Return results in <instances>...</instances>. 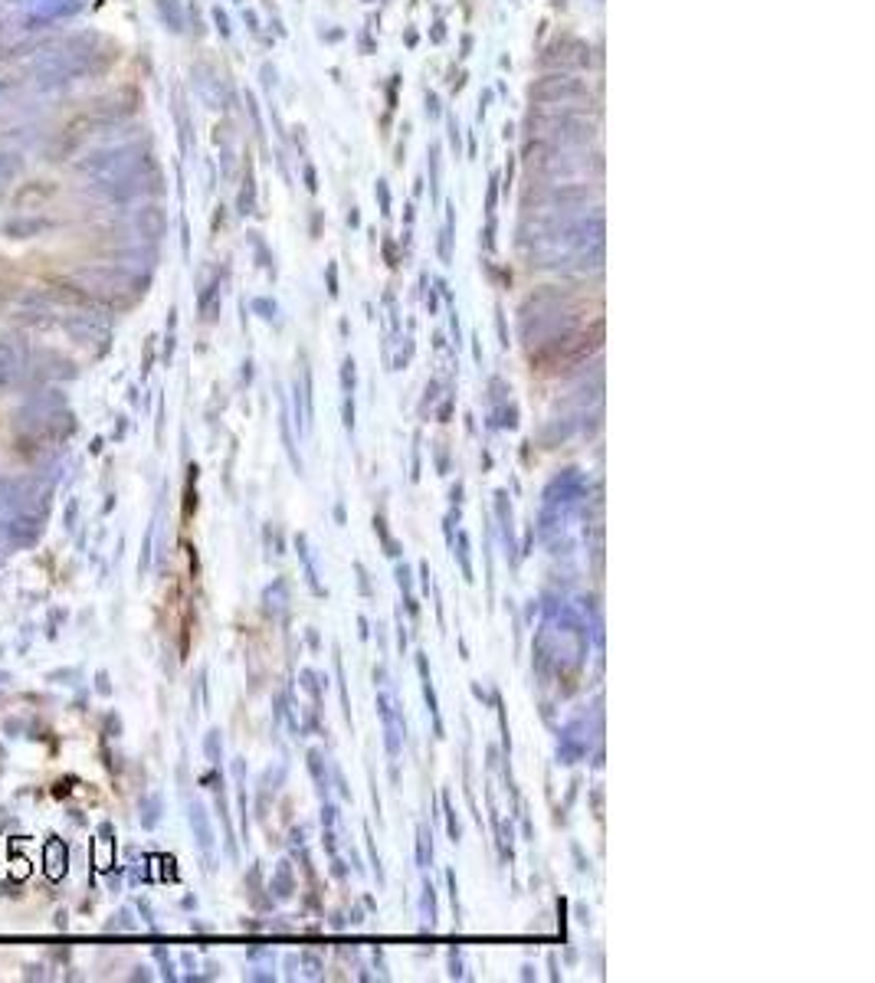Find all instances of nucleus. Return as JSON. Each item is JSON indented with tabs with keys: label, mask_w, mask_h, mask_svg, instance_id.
Returning a JSON list of instances; mask_svg holds the SVG:
<instances>
[{
	"label": "nucleus",
	"mask_w": 875,
	"mask_h": 983,
	"mask_svg": "<svg viewBox=\"0 0 875 983\" xmlns=\"http://www.w3.org/2000/svg\"><path fill=\"white\" fill-rule=\"evenodd\" d=\"M50 227H53V223L43 220V217H14V220H7L0 230H4L7 236H14V240H30V236H40Z\"/></svg>",
	"instance_id": "nucleus-2"
},
{
	"label": "nucleus",
	"mask_w": 875,
	"mask_h": 983,
	"mask_svg": "<svg viewBox=\"0 0 875 983\" xmlns=\"http://www.w3.org/2000/svg\"><path fill=\"white\" fill-rule=\"evenodd\" d=\"M10 374H14V354H10V348L0 345V384H7Z\"/></svg>",
	"instance_id": "nucleus-4"
},
{
	"label": "nucleus",
	"mask_w": 875,
	"mask_h": 983,
	"mask_svg": "<svg viewBox=\"0 0 875 983\" xmlns=\"http://www.w3.org/2000/svg\"><path fill=\"white\" fill-rule=\"evenodd\" d=\"M46 862H50V875H63V846L56 843V856H53V849H46Z\"/></svg>",
	"instance_id": "nucleus-6"
},
{
	"label": "nucleus",
	"mask_w": 875,
	"mask_h": 983,
	"mask_svg": "<svg viewBox=\"0 0 875 983\" xmlns=\"http://www.w3.org/2000/svg\"><path fill=\"white\" fill-rule=\"evenodd\" d=\"M20 171H23V161L17 155H7V151H4V155H0V197H4L10 187L17 184Z\"/></svg>",
	"instance_id": "nucleus-3"
},
{
	"label": "nucleus",
	"mask_w": 875,
	"mask_h": 983,
	"mask_svg": "<svg viewBox=\"0 0 875 983\" xmlns=\"http://www.w3.org/2000/svg\"><path fill=\"white\" fill-rule=\"evenodd\" d=\"M158 7H161L164 20L171 23V30H181V27H177V23H181V17H177V4H174V0H158Z\"/></svg>",
	"instance_id": "nucleus-5"
},
{
	"label": "nucleus",
	"mask_w": 875,
	"mask_h": 983,
	"mask_svg": "<svg viewBox=\"0 0 875 983\" xmlns=\"http://www.w3.org/2000/svg\"><path fill=\"white\" fill-rule=\"evenodd\" d=\"M23 7H27V14L33 20L50 23V20H59V17H66V14H73V10L79 7V0H23Z\"/></svg>",
	"instance_id": "nucleus-1"
},
{
	"label": "nucleus",
	"mask_w": 875,
	"mask_h": 983,
	"mask_svg": "<svg viewBox=\"0 0 875 983\" xmlns=\"http://www.w3.org/2000/svg\"><path fill=\"white\" fill-rule=\"evenodd\" d=\"M7 86H10V82H7V79H0V96H4V92H7Z\"/></svg>",
	"instance_id": "nucleus-7"
}]
</instances>
